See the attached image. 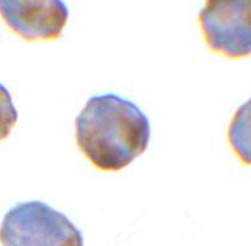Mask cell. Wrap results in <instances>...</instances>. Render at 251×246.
<instances>
[{"label": "cell", "instance_id": "obj_3", "mask_svg": "<svg viewBox=\"0 0 251 246\" xmlns=\"http://www.w3.org/2000/svg\"><path fill=\"white\" fill-rule=\"evenodd\" d=\"M199 22L211 50L230 59L251 55V0H205Z\"/></svg>", "mask_w": 251, "mask_h": 246}, {"label": "cell", "instance_id": "obj_4", "mask_svg": "<svg viewBox=\"0 0 251 246\" xmlns=\"http://www.w3.org/2000/svg\"><path fill=\"white\" fill-rule=\"evenodd\" d=\"M0 17L25 41H54L68 24L69 9L64 0H0Z\"/></svg>", "mask_w": 251, "mask_h": 246}, {"label": "cell", "instance_id": "obj_1", "mask_svg": "<svg viewBox=\"0 0 251 246\" xmlns=\"http://www.w3.org/2000/svg\"><path fill=\"white\" fill-rule=\"evenodd\" d=\"M80 151L100 171L119 172L145 153L150 119L132 100L115 93L92 96L75 120Z\"/></svg>", "mask_w": 251, "mask_h": 246}, {"label": "cell", "instance_id": "obj_2", "mask_svg": "<svg viewBox=\"0 0 251 246\" xmlns=\"http://www.w3.org/2000/svg\"><path fill=\"white\" fill-rule=\"evenodd\" d=\"M2 246H83L81 230L42 201L17 202L2 218Z\"/></svg>", "mask_w": 251, "mask_h": 246}, {"label": "cell", "instance_id": "obj_5", "mask_svg": "<svg viewBox=\"0 0 251 246\" xmlns=\"http://www.w3.org/2000/svg\"><path fill=\"white\" fill-rule=\"evenodd\" d=\"M228 141L238 158L251 166V98L235 112L228 129Z\"/></svg>", "mask_w": 251, "mask_h": 246}, {"label": "cell", "instance_id": "obj_6", "mask_svg": "<svg viewBox=\"0 0 251 246\" xmlns=\"http://www.w3.org/2000/svg\"><path fill=\"white\" fill-rule=\"evenodd\" d=\"M19 113L12 102L11 93L0 83V141L6 139L17 123Z\"/></svg>", "mask_w": 251, "mask_h": 246}]
</instances>
